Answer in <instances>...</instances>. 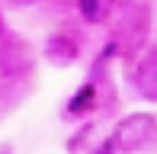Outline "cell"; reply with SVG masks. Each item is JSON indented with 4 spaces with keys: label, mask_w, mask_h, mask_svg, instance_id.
I'll use <instances>...</instances> for the list:
<instances>
[{
    "label": "cell",
    "mask_w": 157,
    "mask_h": 154,
    "mask_svg": "<svg viewBox=\"0 0 157 154\" xmlns=\"http://www.w3.org/2000/svg\"><path fill=\"white\" fill-rule=\"evenodd\" d=\"M154 125L157 119L151 113H135V116H125L122 122L112 129L109 141H106V151H135L154 135Z\"/></svg>",
    "instance_id": "1"
},
{
    "label": "cell",
    "mask_w": 157,
    "mask_h": 154,
    "mask_svg": "<svg viewBox=\"0 0 157 154\" xmlns=\"http://www.w3.org/2000/svg\"><path fill=\"white\" fill-rule=\"evenodd\" d=\"M135 87H138L141 96L157 100V48L138 64V71H135Z\"/></svg>",
    "instance_id": "2"
},
{
    "label": "cell",
    "mask_w": 157,
    "mask_h": 154,
    "mask_svg": "<svg viewBox=\"0 0 157 154\" xmlns=\"http://www.w3.org/2000/svg\"><path fill=\"white\" fill-rule=\"evenodd\" d=\"M112 10V0H80V13L90 23H103Z\"/></svg>",
    "instance_id": "3"
},
{
    "label": "cell",
    "mask_w": 157,
    "mask_h": 154,
    "mask_svg": "<svg viewBox=\"0 0 157 154\" xmlns=\"http://www.w3.org/2000/svg\"><path fill=\"white\" fill-rule=\"evenodd\" d=\"M90 100H93V87H83L80 93H77V100L71 103V113H80V109H87Z\"/></svg>",
    "instance_id": "4"
},
{
    "label": "cell",
    "mask_w": 157,
    "mask_h": 154,
    "mask_svg": "<svg viewBox=\"0 0 157 154\" xmlns=\"http://www.w3.org/2000/svg\"><path fill=\"white\" fill-rule=\"evenodd\" d=\"M0 32H3V19H0Z\"/></svg>",
    "instance_id": "5"
}]
</instances>
